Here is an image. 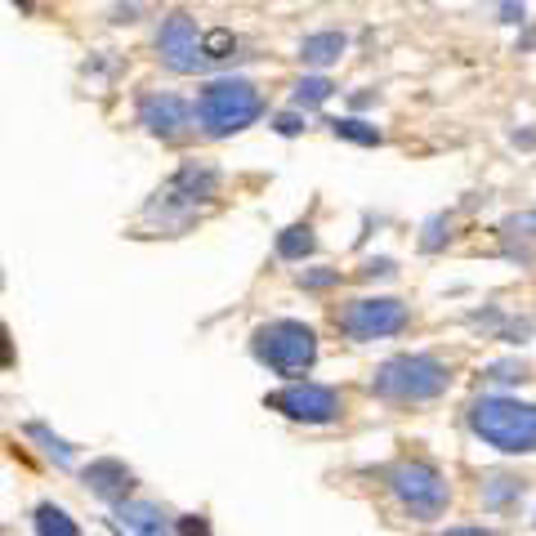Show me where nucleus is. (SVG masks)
Returning a JSON list of instances; mask_svg holds the SVG:
<instances>
[{"instance_id":"f257e3e1","label":"nucleus","mask_w":536,"mask_h":536,"mask_svg":"<svg viewBox=\"0 0 536 536\" xmlns=\"http://www.w3.org/2000/svg\"><path fill=\"white\" fill-rule=\"evenodd\" d=\"M465 425L478 443H487L501 456H536V402L483 394L465 407Z\"/></svg>"},{"instance_id":"f03ea898","label":"nucleus","mask_w":536,"mask_h":536,"mask_svg":"<svg viewBox=\"0 0 536 536\" xmlns=\"http://www.w3.org/2000/svg\"><path fill=\"white\" fill-rule=\"evenodd\" d=\"M268 112L264 94L255 81L246 76H219V81H206L197 94V130L206 139H233V134L251 130Z\"/></svg>"},{"instance_id":"7ed1b4c3","label":"nucleus","mask_w":536,"mask_h":536,"mask_svg":"<svg viewBox=\"0 0 536 536\" xmlns=\"http://www.w3.org/2000/svg\"><path fill=\"white\" fill-rule=\"evenodd\" d=\"M452 389V367L434 353H394L371 371V394L385 402H434Z\"/></svg>"},{"instance_id":"20e7f679","label":"nucleus","mask_w":536,"mask_h":536,"mask_svg":"<svg viewBox=\"0 0 536 536\" xmlns=\"http://www.w3.org/2000/svg\"><path fill=\"white\" fill-rule=\"evenodd\" d=\"M385 492L407 519L416 523H434L447 514L452 505V483L434 461H420V456H402L385 469Z\"/></svg>"},{"instance_id":"39448f33","label":"nucleus","mask_w":536,"mask_h":536,"mask_svg":"<svg viewBox=\"0 0 536 536\" xmlns=\"http://www.w3.org/2000/svg\"><path fill=\"white\" fill-rule=\"evenodd\" d=\"M251 353L273 376L300 380L304 371H313V362H318V331L295 318L264 322V327H255V335H251Z\"/></svg>"},{"instance_id":"423d86ee","label":"nucleus","mask_w":536,"mask_h":536,"mask_svg":"<svg viewBox=\"0 0 536 536\" xmlns=\"http://www.w3.org/2000/svg\"><path fill=\"white\" fill-rule=\"evenodd\" d=\"M411 327V309L398 295H358L344 300L335 309V331L353 344H371V340H389Z\"/></svg>"},{"instance_id":"0eeeda50","label":"nucleus","mask_w":536,"mask_h":536,"mask_svg":"<svg viewBox=\"0 0 536 536\" xmlns=\"http://www.w3.org/2000/svg\"><path fill=\"white\" fill-rule=\"evenodd\" d=\"M264 407L295 420V425H335V420H344V394L335 385H318V380H291L286 389L268 394Z\"/></svg>"},{"instance_id":"6e6552de","label":"nucleus","mask_w":536,"mask_h":536,"mask_svg":"<svg viewBox=\"0 0 536 536\" xmlns=\"http://www.w3.org/2000/svg\"><path fill=\"white\" fill-rule=\"evenodd\" d=\"M157 59L161 67H170L175 76H197L206 72L210 59H206V45H201V32H197V18L188 9H170L157 27Z\"/></svg>"},{"instance_id":"1a4fd4ad","label":"nucleus","mask_w":536,"mask_h":536,"mask_svg":"<svg viewBox=\"0 0 536 536\" xmlns=\"http://www.w3.org/2000/svg\"><path fill=\"white\" fill-rule=\"evenodd\" d=\"M139 126L161 143H184V139H193V130H197V103H188L184 94H170V90L143 94Z\"/></svg>"},{"instance_id":"9d476101","label":"nucleus","mask_w":536,"mask_h":536,"mask_svg":"<svg viewBox=\"0 0 536 536\" xmlns=\"http://www.w3.org/2000/svg\"><path fill=\"white\" fill-rule=\"evenodd\" d=\"M170 193H179L188 201V206H210V201L219 197V188H224V170L215 166V161H206V157H188V161H179V170H175V179H170Z\"/></svg>"},{"instance_id":"9b49d317","label":"nucleus","mask_w":536,"mask_h":536,"mask_svg":"<svg viewBox=\"0 0 536 536\" xmlns=\"http://www.w3.org/2000/svg\"><path fill=\"white\" fill-rule=\"evenodd\" d=\"M81 483L90 487L103 505L117 510V505L130 501V492H134V469L126 461H117V456H99V461H90L81 469Z\"/></svg>"},{"instance_id":"f8f14e48","label":"nucleus","mask_w":536,"mask_h":536,"mask_svg":"<svg viewBox=\"0 0 536 536\" xmlns=\"http://www.w3.org/2000/svg\"><path fill=\"white\" fill-rule=\"evenodd\" d=\"M201 219V210L197 206H188L179 193H170V188H161L157 197H148V206H143V224H152V228H161L166 237H179V233H188Z\"/></svg>"},{"instance_id":"ddd939ff","label":"nucleus","mask_w":536,"mask_h":536,"mask_svg":"<svg viewBox=\"0 0 536 536\" xmlns=\"http://www.w3.org/2000/svg\"><path fill=\"white\" fill-rule=\"evenodd\" d=\"M117 528L126 536H179L175 519H170L157 501H121L117 505Z\"/></svg>"},{"instance_id":"4468645a","label":"nucleus","mask_w":536,"mask_h":536,"mask_svg":"<svg viewBox=\"0 0 536 536\" xmlns=\"http://www.w3.org/2000/svg\"><path fill=\"white\" fill-rule=\"evenodd\" d=\"M349 54V36L335 32V27H327V32H313L300 41V63L309 67V72H327V67H335Z\"/></svg>"},{"instance_id":"2eb2a0df","label":"nucleus","mask_w":536,"mask_h":536,"mask_svg":"<svg viewBox=\"0 0 536 536\" xmlns=\"http://www.w3.org/2000/svg\"><path fill=\"white\" fill-rule=\"evenodd\" d=\"M523 496H528V483L514 474H487L483 487H478V501H483V510H510V505H519Z\"/></svg>"},{"instance_id":"dca6fc26","label":"nucleus","mask_w":536,"mask_h":536,"mask_svg":"<svg viewBox=\"0 0 536 536\" xmlns=\"http://www.w3.org/2000/svg\"><path fill=\"white\" fill-rule=\"evenodd\" d=\"M273 251H277V260H286V264H304L313 251H318V237H313V224H286L282 233H277Z\"/></svg>"},{"instance_id":"f3484780","label":"nucleus","mask_w":536,"mask_h":536,"mask_svg":"<svg viewBox=\"0 0 536 536\" xmlns=\"http://www.w3.org/2000/svg\"><path fill=\"white\" fill-rule=\"evenodd\" d=\"M32 532L36 536H85L81 523H76L72 514H67L63 505H54V501H41L32 510Z\"/></svg>"},{"instance_id":"a211bd4d","label":"nucleus","mask_w":536,"mask_h":536,"mask_svg":"<svg viewBox=\"0 0 536 536\" xmlns=\"http://www.w3.org/2000/svg\"><path fill=\"white\" fill-rule=\"evenodd\" d=\"M335 94V81L331 76H322V72H309V76H300V81L291 85V108H300V112H313V108H322Z\"/></svg>"},{"instance_id":"6ab92c4d","label":"nucleus","mask_w":536,"mask_h":536,"mask_svg":"<svg viewBox=\"0 0 536 536\" xmlns=\"http://www.w3.org/2000/svg\"><path fill=\"white\" fill-rule=\"evenodd\" d=\"M335 139H344V143H358V148H380L385 143V134H380V126H371V121H362V117H335L327 121Z\"/></svg>"},{"instance_id":"aec40b11","label":"nucleus","mask_w":536,"mask_h":536,"mask_svg":"<svg viewBox=\"0 0 536 536\" xmlns=\"http://www.w3.org/2000/svg\"><path fill=\"white\" fill-rule=\"evenodd\" d=\"M23 434H27V438H36V443H41V452L50 456V461L59 465V469H76V452L63 443L59 434H50V425H41V420H32V425H27Z\"/></svg>"},{"instance_id":"412c9836","label":"nucleus","mask_w":536,"mask_h":536,"mask_svg":"<svg viewBox=\"0 0 536 536\" xmlns=\"http://www.w3.org/2000/svg\"><path fill=\"white\" fill-rule=\"evenodd\" d=\"M452 242V215H434V219H425V228H420V251L425 255H438L443 246Z\"/></svg>"},{"instance_id":"4be33fe9","label":"nucleus","mask_w":536,"mask_h":536,"mask_svg":"<svg viewBox=\"0 0 536 536\" xmlns=\"http://www.w3.org/2000/svg\"><path fill=\"white\" fill-rule=\"evenodd\" d=\"M344 282V273L340 268H304V273H295V286H300V291H335V286Z\"/></svg>"},{"instance_id":"5701e85b","label":"nucleus","mask_w":536,"mask_h":536,"mask_svg":"<svg viewBox=\"0 0 536 536\" xmlns=\"http://www.w3.org/2000/svg\"><path fill=\"white\" fill-rule=\"evenodd\" d=\"M483 380H492V385H523V380H532V371H528V362L505 358V362H492V367L483 371Z\"/></svg>"},{"instance_id":"b1692460","label":"nucleus","mask_w":536,"mask_h":536,"mask_svg":"<svg viewBox=\"0 0 536 536\" xmlns=\"http://www.w3.org/2000/svg\"><path fill=\"white\" fill-rule=\"evenodd\" d=\"M201 45H206V59H210V63H224V59H233L237 36L228 32V27H215V32L201 36Z\"/></svg>"},{"instance_id":"393cba45","label":"nucleus","mask_w":536,"mask_h":536,"mask_svg":"<svg viewBox=\"0 0 536 536\" xmlns=\"http://www.w3.org/2000/svg\"><path fill=\"white\" fill-rule=\"evenodd\" d=\"M309 112H300V108H291V112H273L268 117V126H273V134H282V139H295V134H304L309 130Z\"/></svg>"},{"instance_id":"a878e982","label":"nucleus","mask_w":536,"mask_h":536,"mask_svg":"<svg viewBox=\"0 0 536 536\" xmlns=\"http://www.w3.org/2000/svg\"><path fill=\"white\" fill-rule=\"evenodd\" d=\"M358 277H362V282H389V277H398V260H389V255H376V260H362Z\"/></svg>"},{"instance_id":"bb28decb","label":"nucleus","mask_w":536,"mask_h":536,"mask_svg":"<svg viewBox=\"0 0 536 536\" xmlns=\"http://www.w3.org/2000/svg\"><path fill=\"white\" fill-rule=\"evenodd\" d=\"M528 335H536V318H519V322H505L501 331H496V340H505V344H528Z\"/></svg>"},{"instance_id":"cd10ccee","label":"nucleus","mask_w":536,"mask_h":536,"mask_svg":"<svg viewBox=\"0 0 536 536\" xmlns=\"http://www.w3.org/2000/svg\"><path fill=\"white\" fill-rule=\"evenodd\" d=\"M496 9H501V23H510V27L528 23V5H523V0H496Z\"/></svg>"},{"instance_id":"c85d7f7f","label":"nucleus","mask_w":536,"mask_h":536,"mask_svg":"<svg viewBox=\"0 0 536 536\" xmlns=\"http://www.w3.org/2000/svg\"><path fill=\"white\" fill-rule=\"evenodd\" d=\"M175 528H179V536H210L206 514H184V519H175Z\"/></svg>"},{"instance_id":"c756f323","label":"nucleus","mask_w":536,"mask_h":536,"mask_svg":"<svg viewBox=\"0 0 536 536\" xmlns=\"http://www.w3.org/2000/svg\"><path fill=\"white\" fill-rule=\"evenodd\" d=\"M510 143H514V148H536V126L514 130V134H510Z\"/></svg>"},{"instance_id":"7c9ffc66","label":"nucleus","mask_w":536,"mask_h":536,"mask_svg":"<svg viewBox=\"0 0 536 536\" xmlns=\"http://www.w3.org/2000/svg\"><path fill=\"white\" fill-rule=\"evenodd\" d=\"M438 536H496V532H487V528H447Z\"/></svg>"},{"instance_id":"2f4dec72","label":"nucleus","mask_w":536,"mask_h":536,"mask_svg":"<svg viewBox=\"0 0 536 536\" xmlns=\"http://www.w3.org/2000/svg\"><path fill=\"white\" fill-rule=\"evenodd\" d=\"M380 94L376 90H362V94H353V108H371V103H376Z\"/></svg>"},{"instance_id":"473e14b6","label":"nucleus","mask_w":536,"mask_h":536,"mask_svg":"<svg viewBox=\"0 0 536 536\" xmlns=\"http://www.w3.org/2000/svg\"><path fill=\"white\" fill-rule=\"evenodd\" d=\"M519 50H536V32L528 27V32H523V41H519Z\"/></svg>"},{"instance_id":"72a5a7b5","label":"nucleus","mask_w":536,"mask_h":536,"mask_svg":"<svg viewBox=\"0 0 536 536\" xmlns=\"http://www.w3.org/2000/svg\"><path fill=\"white\" fill-rule=\"evenodd\" d=\"M14 5L23 9V14H32V9H36V0H14Z\"/></svg>"},{"instance_id":"f704fd0d","label":"nucleus","mask_w":536,"mask_h":536,"mask_svg":"<svg viewBox=\"0 0 536 536\" xmlns=\"http://www.w3.org/2000/svg\"><path fill=\"white\" fill-rule=\"evenodd\" d=\"M532 528H536V514H532Z\"/></svg>"}]
</instances>
